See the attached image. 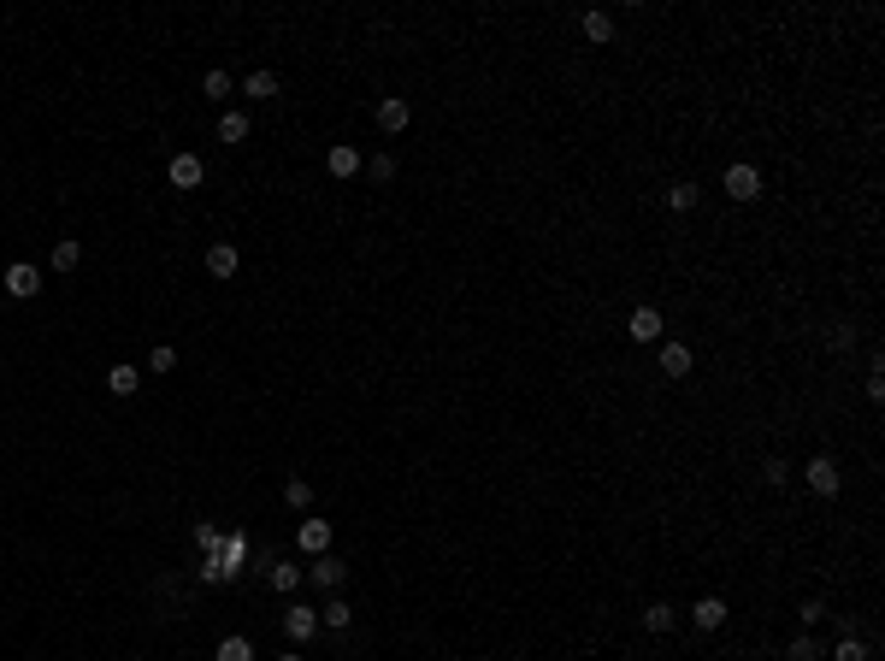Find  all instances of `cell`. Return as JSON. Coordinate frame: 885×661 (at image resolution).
Listing matches in <instances>:
<instances>
[{
  "mask_svg": "<svg viewBox=\"0 0 885 661\" xmlns=\"http://www.w3.org/2000/svg\"><path fill=\"white\" fill-rule=\"evenodd\" d=\"M107 390H113V396H136V390H142V366L118 361L113 372H107Z\"/></svg>",
  "mask_w": 885,
  "mask_h": 661,
  "instance_id": "7c38bea8",
  "label": "cell"
},
{
  "mask_svg": "<svg viewBox=\"0 0 885 661\" xmlns=\"http://www.w3.org/2000/svg\"><path fill=\"white\" fill-rule=\"evenodd\" d=\"M785 661H820V644H815L809 632H797V638L785 644Z\"/></svg>",
  "mask_w": 885,
  "mask_h": 661,
  "instance_id": "cb8c5ba5",
  "label": "cell"
},
{
  "mask_svg": "<svg viewBox=\"0 0 885 661\" xmlns=\"http://www.w3.org/2000/svg\"><path fill=\"white\" fill-rule=\"evenodd\" d=\"M626 337H632V343H661V313L655 308H638L632 319H626Z\"/></svg>",
  "mask_w": 885,
  "mask_h": 661,
  "instance_id": "ba28073f",
  "label": "cell"
},
{
  "mask_svg": "<svg viewBox=\"0 0 885 661\" xmlns=\"http://www.w3.org/2000/svg\"><path fill=\"white\" fill-rule=\"evenodd\" d=\"M366 171H372V183H390L395 178V160L390 154H372V166H366Z\"/></svg>",
  "mask_w": 885,
  "mask_h": 661,
  "instance_id": "836d02e7",
  "label": "cell"
},
{
  "mask_svg": "<svg viewBox=\"0 0 885 661\" xmlns=\"http://www.w3.org/2000/svg\"><path fill=\"white\" fill-rule=\"evenodd\" d=\"M219 661H254L248 638H219Z\"/></svg>",
  "mask_w": 885,
  "mask_h": 661,
  "instance_id": "d4e9b609",
  "label": "cell"
},
{
  "mask_svg": "<svg viewBox=\"0 0 885 661\" xmlns=\"http://www.w3.org/2000/svg\"><path fill=\"white\" fill-rule=\"evenodd\" d=\"M242 95L248 100H278V71H254L248 83H242Z\"/></svg>",
  "mask_w": 885,
  "mask_h": 661,
  "instance_id": "ac0fdd59",
  "label": "cell"
},
{
  "mask_svg": "<svg viewBox=\"0 0 885 661\" xmlns=\"http://www.w3.org/2000/svg\"><path fill=\"white\" fill-rule=\"evenodd\" d=\"M690 626H697V632H720V626H726V603H720V596H697V603H690Z\"/></svg>",
  "mask_w": 885,
  "mask_h": 661,
  "instance_id": "5b68a950",
  "label": "cell"
},
{
  "mask_svg": "<svg viewBox=\"0 0 885 661\" xmlns=\"http://www.w3.org/2000/svg\"><path fill=\"white\" fill-rule=\"evenodd\" d=\"M408 118H413V107L402 95H378V130H384V136H402Z\"/></svg>",
  "mask_w": 885,
  "mask_h": 661,
  "instance_id": "7a4b0ae2",
  "label": "cell"
},
{
  "mask_svg": "<svg viewBox=\"0 0 885 661\" xmlns=\"http://www.w3.org/2000/svg\"><path fill=\"white\" fill-rule=\"evenodd\" d=\"M283 661H308V656H301V649H290V656H283Z\"/></svg>",
  "mask_w": 885,
  "mask_h": 661,
  "instance_id": "e575fe53",
  "label": "cell"
},
{
  "mask_svg": "<svg viewBox=\"0 0 885 661\" xmlns=\"http://www.w3.org/2000/svg\"><path fill=\"white\" fill-rule=\"evenodd\" d=\"M77 260H83V242H54V272H77Z\"/></svg>",
  "mask_w": 885,
  "mask_h": 661,
  "instance_id": "7402d4cb",
  "label": "cell"
},
{
  "mask_svg": "<svg viewBox=\"0 0 885 661\" xmlns=\"http://www.w3.org/2000/svg\"><path fill=\"white\" fill-rule=\"evenodd\" d=\"M667 207L690 213V207H697V183H673V189H667Z\"/></svg>",
  "mask_w": 885,
  "mask_h": 661,
  "instance_id": "4316f807",
  "label": "cell"
},
{
  "mask_svg": "<svg viewBox=\"0 0 885 661\" xmlns=\"http://www.w3.org/2000/svg\"><path fill=\"white\" fill-rule=\"evenodd\" d=\"M195 544H201V555H219L225 532H219V526H195Z\"/></svg>",
  "mask_w": 885,
  "mask_h": 661,
  "instance_id": "f546056e",
  "label": "cell"
},
{
  "mask_svg": "<svg viewBox=\"0 0 885 661\" xmlns=\"http://www.w3.org/2000/svg\"><path fill=\"white\" fill-rule=\"evenodd\" d=\"M325 166H331V178H354V171H360V148H349V142H331Z\"/></svg>",
  "mask_w": 885,
  "mask_h": 661,
  "instance_id": "30bf717a",
  "label": "cell"
},
{
  "mask_svg": "<svg viewBox=\"0 0 885 661\" xmlns=\"http://www.w3.org/2000/svg\"><path fill=\"white\" fill-rule=\"evenodd\" d=\"M308 578L313 585H319V591H337L343 578H349V567L337 561V555H331V549H325V555H313V567H308Z\"/></svg>",
  "mask_w": 885,
  "mask_h": 661,
  "instance_id": "277c9868",
  "label": "cell"
},
{
  "mask_svg": "<svg viewBox=\"0 0 885 661\" xmlns=\"http://www.w3.org/2000/svg\"><path fill=\"white\" fill-rule=\"evenodd\" d=\"M248 555H254V549H248V537H242V532H230L225 544H219V561H225V573H230V578L248 567Z\"/></svg>",
  "mask_w": 885,
  "mask_h": 661,
  "instance_id": "9c48e42d",
  "label": "cell"
},
{
  "mask_svg": "<svg viewBox=\"0 0 885 661\" xmlns=\"http://www.w3.org/2000/svg\"><path fill=\"white\" fill-rule=\"evenodd\" d=\"M661 372H667V378H690V349L685 343H661Z\"/></svg>",
  "mask_w": 885,
  "mask_h": 661,
  "instance_id": "4fadbf2b",
  "label": "cell"
},
{
  "mask_svg": "<svg viewBox=\"0 0 885 661\" xmlns=\"http://www.w3.org/2000/svg\"><path fill=\"white\" fill-rule=\"evenodd\" d=\"M726 196L732 201H756L761 196V171L756 166H732L726 171Z\"/></svg>",
  "mask_w": 885,
  "mask_h": 661,
  "instance_id": "8992f818",
  "label": "cell"
},
{
  "mask_svg": "<svg viewBox=\"0 0 885 661\" xmlns=\"http://www.w3.org/2000/svg\"><path fill=\"white\" fill-rule=\"evenodd\" d=\"M195 573H201V585H225V561H219V555H201V567H195Z\"/></svg>",
  "mask_w": 885,
  "mask_h": 661,
  "instance_id": "f1b7e54d",
  "label": "cell"
},
{
  "mask_svg": "<svg viewBox=\"0 0 885 661\" xmlns=\"http://www.w3.org/2000/svg\"><path fill=\"white\" fill-rule=\"evenodd\" d=\"M283 502H290V508H308L313 502V484L308 479H283Z\"/></svg>",
  "mask_w": 885,
  "mask_h": 661,
  "instance_id": "83f0119b",
  "label": "cell"
},
{
  "mask_svg": "<svg viewBox=\"0 0 885 661\" xmlns=\"http://www.w3.org/2000/svg\"><path fill=\"white\" fill-rule=\"evenodd\" d=\"M207 272L213 278H237V248H230V242H213L207 248Z\"/></svg>",
  "mask_w": 885,
  "mask_h": 661,
  "instance_id": "9a60e30c",
  "label": "cell"
},
{
  "mask_svg": "<svg viewBox=\"0 0 885 661\" xmlns=\"http://www.w3.org/2000/svg\"><path fill=\"white\" fill-rule=\"evenodd\" d=\"M0 283H6V296H13V301H30L36 290H42V272L18 260V266H6V278H0Z\"/></svg>",
  "mask_w": 885,
  "mask_h": 661,
  "instance_id": "3957f363",
  "label": "cell"
},
{
  "mask_svg": "<svg viewBox=\"0 0 885 661\" xmlns=\"http://www.w3.org/2000/svg\"><path fill=\"white\" fill-rule=\"evenodd\" d=\"M803 479H809V491H815V496H838L844 491V473H838L832 455H815V461L803 466Z\"/></svg>",
  "mask_w": 885,
  "mask_h": 661,
  "instance_id": "6da1fadb",
  "label": "cell"
},
{
  "mask_svg": "<svg viewBox=\"0 0 885 661\" xmlns=\"http://www.w3.org/2000/svg\"><path fill=\"white\" fill-rule=\"evenodd\" d=\"M266 585H272V591H295V585H301V567H290V561H272Z\"/></svg>",
  "mask_w": 885,
  "mask_h": 661,
  "instance_id": "ffe728a7",
  "label": "cell"
},
{
  "mask_svg": "<svg viewBox=\"0 0 885 661\" xmlns=\"http://www.w3.org/2000/svg\"><path fill=\"white\" fill-rule=\"evenodd\" d=\"M679 626V608L673 603H649L644 608V632H673Z\"/></svg>",
  "mask_w": 885,
  "mask_h": 661,
  "instance_id": "e0dca14e",
  "label": "cell"
},
{
  "mask_svg": "<svg viewBox=\"0 0 885 661\" xmlns=\"http://www.w3.org/2000/svg\"><path fill=\"white\" fill-rule=\"evenodd\" d=\"M850 343H856V331H850V325H832V331H827V349H832V354H844Z\"/></svg>",
  "mask_w": 885,
  "mask_h": 661,
  "instance_id": "1f68e13d",
  "label": "cell"
},
{
  "mask_svg": "<svg viewBox=\"0 0 885 661\" xmlns=\"http://www.w3.org/2000/svg\"><path fill=\"white\" fill-rule=\"evenodd\" d=\"M832 661H873V649L862 644V638H850V632H844V638H838V649H832Z\"/></svg>",
  "mask_w": 885,
  "mask_h": 661,
  "instance_id": "603a6c76",
  "label": "cell"
},
{
  "mask_svg": "<svg viewBox=\"0 0 885 661\" xmlns=\"http://www.w3.org/2000/svg\"><path fill=\"white\" fill-rule=\"evenodd\" d=\"M219 142H230V148L248 142V113H225V118H219Z\"/></svg>",
  "mask_w": 885,
  "mask_h": 661,
  "instance_id": "d6986e66",
  "label": "cell"
},
{
  "mask_svg": "<svg viewBox=\"0 0 885 661\" xmlns=\"http://www.w3.org/2000/svg\"><path fill=\"white\" fill-rule=\"evenodd\" d=\"M578 30H585V42H596V48L614 42V13H585V24H578Z\"/></svg>",
  "mask_w": 885,
  "mask_h": 661,
  "instance_id": "2e32d148",
  "label": "cell"
},
{
  "mask_svg": "<svg viewBox=\"0 0 885 661\" xmlns=\"http://www.w3.org/2000/svg\"><path fill=\"white\" fill-rule=\"evenodd\" d=\"M201 178H207V166H201L195 154H178V160H171V183H178V189H201Z\"/></svg>",
  "mask_w": 885,
  "mask_h": 661,
  "instance_id": "8fae6325",
  "label": "cell"
},
{
  "mask_svg": "<svg viewBox=\"0 0 885 661\" xmlns=\"http://www.w3.org/2000/svg\"><path fill=\"white\" fill-rule=\"evenodd\" d=\"M349 620H354V608L343 603V596H331V608H319V626H331V632H343Z\"/></svg>",
  "mask_w": 885,
  "mask_h": 661,
  "instance_id": "44dd1931",
  "label": "cell"
},
{
  "mask_svg": "<svg viewBox=\"0 0 885 661\" xmlns=\"http://www.w3.org/2000/svg\"><path fill=\"white\" fill-rule=\"evenodd\" d=\"M295 537H301L308 555H325V549H331V526H325V520H301V532H295Z\"/></svg>",
  "mask_w": 885,
  "mask_h": 661,
  "instance_id": "5bb4252c",
  "label": "cell"
},
{
  "mask_svg": "<svg viewBox=\"0 0 885 661\" xmlns=\"http://www.w3.org/2000/svg\"><path fill=\"white\" fill-rule=\"evenodd\" d=\"M283 632L295 638V644H308L313 632H319V608H308V603H295L290 614H283Z\"/></svg>",
  "mask_w": 885,
  "mask_h": 661,
  "instance_id": "52a82bcc",
  "label": "cell"
},
{
  "mask_svg": "<svg viewBox=\"0 0 885 661\" xmlns=\"http://www.w3.org/2000/svg\"><path fill=\"white\" fill-rule=\"evenodd\" d=\"M201 89H207L213 100H225L230 95V71H207V83H201Z\"/></svg>",
  "mask_w": 885,
  "mask_h": 661,
  "instance_id": "d6a6232c",
  "label": "cell"
},
{
  "mask_svg": "<svg viewBox=\"0 0 885 661\" xmlns=\"http://www.w3.org/2000/svg\"><path fill=\"white\" fill-rule=\"evenodd\" d=\"M761 484H773V491H779V484H791V466L779 461V455H768V461H761Z\"/></svg>",
  "mask_w": 885,
  "mask_h": 661,
  "instance_id": "484cf974",
  "label": "cell"
},
{
  "mask_svg": "<svg viewBox=\"0 0 885 661\" xmlns=\"http://www.w3.org/2000/svg\"><path fill=\"white\" fill-rule=\"evenodd\" d=\"M171 366H178V349H171V343H160V349L148 354V372H171Z\"/></svg>",
  "mask_w": 885,
  "mask_h": 661,
  "instance_id": "4dcf8cb0",
  "label": "cell"
}]
</instances>
